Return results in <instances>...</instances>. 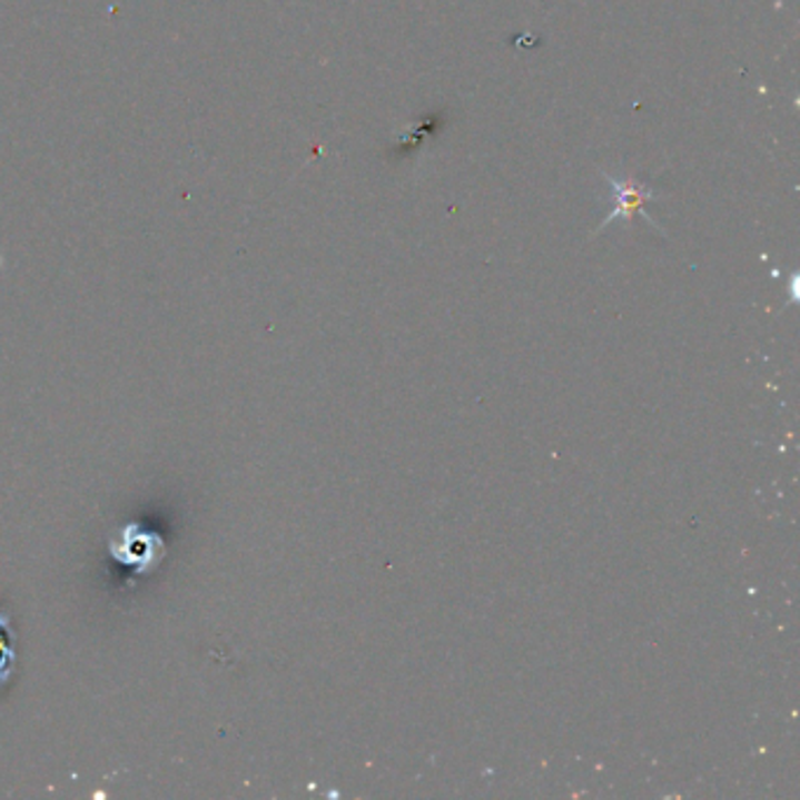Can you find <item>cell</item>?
Listing matches in <instances>:
<instances>
[{"mask_svg": "<svg viewBox=\"0 0 800 800\" xmlns=\"http://www.w3.org/2000/svg\"><path fill=\"white\" fill-rule=\"evenodd\" d=\"M603 179L611 184L613 209H611V214H609V219H605V221L601 224V228L609 226L613 219H620V216H624V219H632L634 214L645 216V219L658 228V224L651 219V214L645 211V207L658 198L655 192H651V188L639 184V181H632V179L618 181V179H613V177L609 175V171H603Z\"/></svg>", "mask_w": 800, "mask_h": 800, "instance_id": "cell-1", "label": "cell"}]
</instances>
